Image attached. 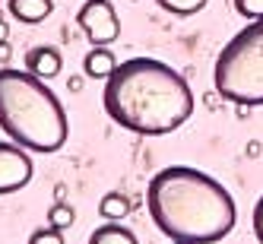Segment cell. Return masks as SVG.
Listing matches in <instances>:
<instances>
[{
	"label": "cell",
	"instance_id": "cell-1",
	"mask_svg": "<svg viewBox=\"0 0 263 244\" xmlns=\"http://www.w3.org/2000/svg\"><path fill=\"white\" fill-rule=\"evenodd\" d=\"M102 105L130 134L165 137L194 115V92L175 67L156 58H130L108 77Z\"/></svg>",
	"mask_w": 263,
	"mask_h": 244
},
{
	"label": "cell",
	"instance_id": "cell-2",
	"mask_svg": "<svg viewBox=\"0 0 263 244\" xmlns=\"http://www.w3.org/2000/svg\"><path fill=\"white\" fill-rule=\"evenodd\" d=\"M156 229L181 244H216L235 229V200L225 187L187 165H168L146 187Z\"/></svg>",
	"mask_w": 263,
	"mask_h": 244
},
{
	"label": "cell",
	"instance_id": "cell-3",
	"mask_svg": "<svg viewBox=\"0 0 263 244\" xmlns=\"http://www.w3.org/2000/svg\"><path fill=\"white\" fill-rule=\"evenodd\" d=\"M0 130L23 149L58 153L67 143V115L35 73L0 67Z\"/></svg>",
	"mask_w": 263,
	"mask_h": 244
},
{
	"label": "cell",
	"instance_id": "cell-4",
	"mask_svg": "<svg viewBox=\"0 0 263 244\" xmlns=\"http://www.w3.org/2000/svg\"><path fill=\"white\" fill-rule=\"evenodd\" d=\"M213 83L225 102L263 105V20L244 26L219 51Z\"/></svg>",
	"mask_w": 263,
	"mask_h": 244
},
{
	"label": "cell",
	"instance_id": "cell-5",
	"mask_svg": "<svg viewBox=\"0 0 263 244\" xmlns=\"http://www.w3.org/2000/svg\"><path fill=\"white\" fill-rule=\"evenodd\" d=\"M77 26L86 32L92 45H111L121 35V20L111 0H86L77 13Z\"/></svg>",
	"mask_w": 263,
	"mask_h": 244
},
{
	"label": "cell",
	"instance_id": "cell-6",
	"mask_svg": "<svg viewBox=\"0 0 263 244\" xmlns=\"http://www.w3.org/2000/svg\"><path fill=\"white\" fill-rule=\"evenodd\" d=\"M32 172H35V165L26 149L13 140H0V197L23 191L32 181Z\"/></svg>",
	"mask_w": 263,
	"mask_h": 244
},
{
	"label": "cell",
	"instance_id": "cell-7",
	"mask_svg": "<svg viewBox=\"0 0 263 244\" xmlns=\"http://www.w3.org/2000/svg\"><path fill=\"white\" fill-rule=\"evenodd\" d=\"M61 67H64V58H61V51L51 48V45H35L26 54V70L35 73L39 80H54L61 73Z\"/></svg>",
	"mask_w": 263,
	"mask_h": 244
},
{
	"label": "cell",
	"instance_id": "cell-8",
	"mask_svg": "<svg viewBox=\"0 0 263 244\" xmlns=\"http://www.w3.org/2000/svg\"><path fill=\"white\" fill-rule=\"evenodd\" d=\"M83 70H86V77L92 80H108L111 73L118 70V58H115V51L105 48V45H96L86 58H83Z\"/></svg>",
	"mask_w": 263,
	"mask_h": 244
},
{
	"label": "cell",
	"instance_id": "cell-9",
	"mask_svg": "<svg viewBox=\"0 0 263 244\" xmlns=\"http://www.w3.org/2000/svg\"><path fill=\"white\" fill-rule=\"evenodd\" d=\"M7 7H10V16L13 20H20L26 26H35V23H45L54 4L51 0H7Z\"/></svg>",
	"mask_w": 263,
	"mask_h": 244
},
{
	"label": "cell",
	"instance_id": "cell-10",
	"mask_svg": "<svg viewBox=\"0 0 263 244\" xmlns=\"http://www.w3.org/2000/svg\"><path fill=\"white\" fill-rule=\"evenodd\" d=\"M89 244H140V241H137V235L130 229H124V225L105 222V225H99V229L89 235Z\"/></svg>",
	"mask_w": 263,
	"mask_h": 244
},
{
	"label": "cell",
	"instance_id": "cell-11",
	"mask_svg": "<svg viewBox=\"0 0 263 244\" xmlns=\"http://www.w3.org/2000/svg\"><path fill=\"white\" fill-rule=\"evenodd\" d=\"M99 213L105 216V222H118L130 213V200L124 194H105L102 203H99Z\"/></svg>",
	"mask_w": 263,
	"mask_h": 244
},
{
	"label": "cell",
	"instance_id": "cell-12",
	"mask_svg": "<svg viewBox=\"0 0 263 244\" xmlns=\"http://www.w3.org/2000/svg\"><path fill=\"white\" fill-rule=\"evenodd\" d=\"M156 4L165 10V13H172V16H194L200 13L210 0H156Z\"/></svg>",
	"mask_w": 263,
	"mask_h": 244
},
{
	"label": "cell",
	"instance_id": "cell-13",
	"mask_svg": "<svg viewBox=\"0 0 263 244\" xmlns=\"http://www.w3.org/2000/svg\"><path fill=\"white\" fill-rule=\"evenodd\" d=\"M235 4V13L244 16V20H263V0H232Z\"/></svg>",
	"mask_w": 263,
	"mask_h": 244
},
{
	"label": "cell",
	"instance_id": "cell-14",
	"mask_svg": "<svg viewBox=\"0 0 263 244\" xmlns=\"http://www.w3.org/2000/svg\"><path fill=\"white\" fill-rule=\"evenodd\" d=\"M48 219H51V225H54V229H70V225H73V210H70V206H54V210L48 213Z\"/></svg>",
	"mask_w": 263,
	"mask_h": 244
},
{
	"label": "cell",
	"instance_id": "cell-15",
	"mask_svg": "<svg viewBox=\"0 0 263 244\" xmlns=\"http://www.w3.org/2000/svg\"><path fill=\"white\" fill-rule=\"evenodd\" d=\"M29 244H64V235H61V229H39V232H32V238H29Z\"/></svg>",
	"mask_w": 263,
	"mask_h": 244
},
{
	"label": "cell",
	"instance_id": "cell-16",
	"mask_svg": "<svg viewBox=\"0 0 263 244\" xmlns=\"http://www.w3.org/2000/svg\"><path fill=\"white\" fill-rule=\"evenodd\" d=\"M254 235H257V241L263 244V197H260L257 206H254Z\"/></svg>",
	"mask_w": 263,
	"mask_h": 244
},
{
	"label": "cell",
	"instance_id": "cell-17",
	"mask_svg": "<svg viewBox=\"0 0 263 244\" xmlns=\"http://www.w3.org/2000/svg\"><path fill=\"white\" fill-rule=\"evenodd\" d=\"M10 61V42H0V64Z\"/></svg>",
	"mask_w": 263,
	"mask_h": 244
},
{
	"label": "cell",
	"instance_id": "cell-18",
	"mask_svg": "<svg viewBox=\"0 0 263 244\" xmlns=\"http://www.w3.org/2000/svg\"><path fill=\"white\" fill-rule=\"evenodd\" d=\"M0 42H10V29H7L4 20H0Z\"/></svg>",
	"mask_w": 263,
	"mask_h": 244
},
{
	"label": "cell",
	"instance_id": "cell-19",
	"mask_svg": "<svg viewBox=\"0 0 263 244\" xmlns=\"http://www.w3.org/2000/svg\"><path fill=\"white\" fill-rule=\"evenodd\" d=\"M70 89H73V92H80V89H83V80H80V77H73V80H70Z\"/></svg>",
	"mask_w": 263,
	"mask_h": 244
},
{
	"label": "cell",
	"instance_id": "cell-20",
	"mask_svg": "<svg viewBox=\"0 0 263 244\" xmlns=\"http://www.w3.org/2000/svg\"><path fill=\"white\" fill-rule=\"evenodd\" d=\"M172 244H181V241H172Z\"/></svg>",
	"mask_w": 263,
	"mask_h": 244
}]
</instances>
